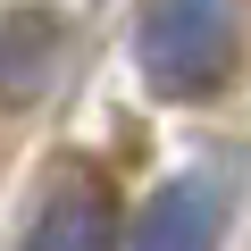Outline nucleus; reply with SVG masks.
<instances>
[{
    "label": "nucleus",
    "instance_id": "nucleus-1",
    "mask_svg": "<svg viewBox=\"0 0 251 251\" xmlns=\"http://www.w3.org/2000/svg\"><path fill=\"white\" fill-rule=\"evenodd\" d=\"M243 25H234V0H143L134 17V67L159 100H201L234 75Z\"/></svg>",
    "mask_w": 251,
    "mask_h": 251
},
{
    "label": "nucleus",
    "instance_id": "nucleus-2",
    "mask_svg": "<svg viewBox=\"0 0 251 251\" xmlns=\"http://www.w3.org/2000/svg\"><path fill=\"white\" fill-rule=\"evenodd\" d=\"M226 218H234V184L218 168H184V176H168L143 201L134 251H218L226 243Z\"/></svg>",
    "mask_w": 251,
    "mask_h": 251
},
{
    "label": "nucleus",
    "instance_id": "nucleus-3",
    "mask_svg": "<svg viewBox=\"0 0 251 251\" xmlns=\"http://www.w3.org/2000/svg\"><path fill=\"white\" fill-rule=\"evenodd\" d=\"M17 251H126V243H117V201H109V184H100L92 168L59 176Z\"/></svg>",
    "mask_w": 251,
    "mask_h": 251
},
{
    "label": "nucleus",
    "instance_id": "nucleus-4",
    "mask_svg": "<svg viewBox=\"0 0 251 251\" xmlns=\"http://www.w3.org/2000/svg\"><path fill=\"white\" fill-rule=\"evenodd\" d=\"M67 50V25L50 9H9L0 17V100H34Z\"/></svg>",
    "mask_w": 251,
    "mask_h": 251
}]
</instances>
